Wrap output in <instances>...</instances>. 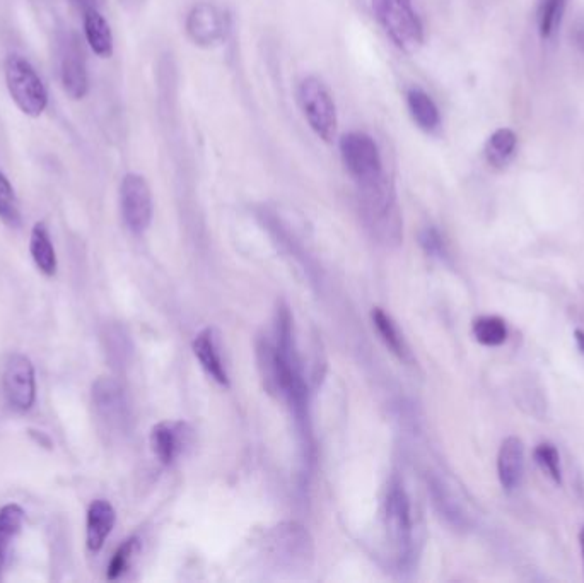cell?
Returning <instances> with one entry per match:
<instances>
[{"label": "cell", "instance_id": "1", "mask_svg": "<svg viewBox=\"0 0 584 583\" xmlns=\"http://www.w3.org/2000/svg\"><path fill=\"white\" fill-rule=\"evenodd\" d=\"M373 12L398 50L414 53L424 43V28L412 0H371Z\"/></svg>", "mask_w": 584, "mask_h": 583}, {"label": "cell", "instance_id": "2", "mask_svg": "<svg viewBox=\"0 0 584 583\" xmlns=\"http://www.w3.org/2000/svg\"><path fill=\"white\" fill-rule=\"evenodd\" d=\"M340 156L359 190L368 189L386 178L380 148L373 137L364 132L345 134L340 139Z\"/></svg>", "mask_w": 584, "mask_h": 583}, {"label": "cell", "instance_id": "3", "mask_svg": "<svg viewBox=\"0 0 584 583\" xmlns=\"http://www.w3.org/2000/svg\"><path fill=\"white\" fill-rule=\"evenodd\" d=\"M298 101L304 118L322 141L332 142L337 136L339 118L332 93L318 77H306L299 84Z\"/></svg>", "mask_w": 584, "mask_h": 583}, {"label": "cell", "instance_id": "4", "mask_svg": "<svg viewBox=\"0 0 584 583\" xmlns=\"http://www.w3.org/2000/svg\"><path fill=\"white\" fill-rule=\"evenodd\" d=\"M6 83L14 103L28 117H40L48 105L45 84L35 67L21 55H11L6 62Z\"/></svg>", "mask_w": 584, "mask_h": 583}, {"label": "cell", "instance_id": "5", "mask_svg": "<svg viewBox=\"0 0 584 583\" xmlns=\"http://www.w3.org/2000/svg\"><path fill=\"white\" fill-rule=\"evenodd\" d=\"M383 513H385L383 517H385L388 539L392 542L398 560L400 563H407L412 556V546H414V524H412L409 496L398 481L388 484Z\"/></svg>", "mask_w": 584, "mask_h": 583}, {"label": "cell", "instance_id": "6", "mask_svg": "<svg viewBox=\"0 0 584 583\" xmlns=\"http://www.w3.org/2000/svg\"><path fill=\"white\" fill-rule=\"evenodd\" d=\"M2 390L16 413H28L36 399L35 368L24 354H11L2 371Z\"/></svg>", "mask_w": 584, "mask_h": 583}, {"label": "cell", "instance_id": "7", "mask_svg": "<svg viewBox=\"0 0 584 583\" xmlns=\"http://www.w3.org/2000/svg\"><path fill=\"white\" fill-rule=\"evenodd\" d=\"M120 206H122L123 221L132 233L141 235L151 226L152 194L146 178L129 173L123 178L120 187Z\"/></svg>", "mask_w": 584, "mask_h": 583}, {"label": "cell", "instance_id": "8", "mask_svg": "<svg viewBox=\"0 0 584 583\" xmlns=\"http://www.w3.org/2000/svg\"><path fill=\"white\" fill-rule=\"evenodd\" d=\"M60 79L65 93L71 96L72 100H82L88 95L86 53L76 33L65 36L60 47Z\"/></svg>", "mask_w": 584, "mask_h": 583}, {"label": "cell", "instance_id": "9", "mask_svg": "<svg viewBox=\"0 0 584 583\" xmlns=\"http://www.w3.org/2000/svg\"><path fill=\"white\" fill-rule=\"evenodd\" d=\"M187 33L197 47H214L226 35V18L216 6L200 2L188 14Z\"/></svg>", "mask_w": 584, "mask_h": 583}, {"label": "cell", "instance_id": "10", "mask_svg": "<svg viewBox=\"0 0 584 583\" xmlns=\"http://www.w3.org/2000/svg\"><path fill=\"white\" fill-rule=\"evenodd\" d=\"M190 430L185 423L163 421L151 431V447L154 455L164 466L173 464L187 447Z\"/></svg>", "mask_w": 584, "mask_h": 583}, {"label": "cell", "instance_id": "11", "mask_svg": "<svg viewBox=\"0 0 584 583\" xmlns=\"http://www.w3.org/2000/svg\"><path fill=\"white\" fill-rule=\"evenodd\" d=\"M274 542V558L279 563H289L292 566L298 561H304L313 554L308 532L298 524H286L275 527L272 534Z\"/></svg>", "mask_w": 584, "mask_h": 583}, {"label": "cell", "instance_id": "12", "mask_svg": "<svg viewBox=\"0 0 584 583\" xmlns=\"http://www.w3.org/2000/svg\"><path fill=\"white\" fill-rule=\"evenodd\" d=\"M525 474V445L518 436H508L497 454V476L508 493L520 488Z\"/></svg>", "mask_w": 584, "mask_h": 583}, {"label": "cell", "instance_id": "13", "mask_svg": "<svg viewBox=\"0 0 584 583\" xmlns=\"http://www.w3.org/2000/svg\"><path fill=\"white\" fill-rule=\"evenodd\" d=\"M93 399L96 409L106 423L122 428L129 419V404L123 394V389L111 378H100L94 383Z\"/></svg>", "mask_w": 584, "mask_h": 583}, {"label": "cell", "instance_id": "14", "mask_svg": "<svg viewBox=\"0 0 584 583\" xmlns=\"http://www.w3.org/2000/svg\"><path fill=\"white\" fill-rule=\"evenodd\" d=\"M193 353L200 361L205 373L214 378L219 385L228 387L229 377L224 361L221 356V346H219V336L216 329H205L193 341Z\"/></svg>", "mask_w": 584, "mask_h": 583}, {"label": "cell", "instance_id": "15", "mask_svg": "<svg viewBox=\"0 0 584 583\" xmlns=\"http://www.w3.org/2000/svg\"><path fill=\"white\" fill-rule=\"evenodd\" d=\"M117 522L115 508L110 501L94 500L88 508L86 519V544L91 553H98L105 546L106 539Z\"/></svg>", "mask_w": 584, "mask_h": 583}, {"label": "cell", "instance_id": "16", "mask_svg": "<svg viewBox=\"0 0 584 583\" xmlns=\"http://www.w3.org/2000/svg\"><path fill=\"white\" fill-rule=\"evenodd\" d=\"M407 106L415 124L424 132H434L441 125V115L433 98L421 88L407 91Z\"/></svg>", "mask_w": 584, "mask_h": 583}, {"label": "cell", "instance_id": "17", "mask_svg": "<svg viewBox=\"0 0 584 583\" xmlns=\"http://www.w3.org/2000/svg\"><path fill=\"white\" fill-rule=\"evenodd\" d=\"M84 33H86L89 47L93 48L96 55H100L103 59L111 57L113 35H111L110 24L101 14L100 9H94V11L84 14Z\"/></svg>", "mask_w": 584, "mask_h": 583}, {"label": "cell", "instance_id": "18", "mask_svg": "<svg viewBox=\"0 0 584 583\" xmlns=\"http://www.w3.org/2000/svg\"><path fill=\"white\" fill-rule=\"evenodd\" d=\"M30 252L40 272H43L48 277L55 276V272H57V255H55V248H53L47 224L36 223L33 226Z\"/></svg>", "mask_w": 584, "mask_h": 583}, {"label": "cell", "instance_id": "19", "mask_svg": "<svg viewBox=\"0 0 584 583\" xmlns=\"http://www.w3.org/2000/svg\"><path fill=\"white\" fill-rule=\"evenodd\" d=\"M24 519L26 513L19 505L11 503L0 508V568L6 563L12 542L16 541V537L23 529Z\"/></svg>", "mask_w": 584, "mask_h": 583}, {"label": "cell", "instance_id": "20", "mask_svg": "<svg viewBox=\"0 0 584 583\" xmlns=\"http://www.w3.org/2000/svg\"><path fill=\"white\" fill-rule=\"evenodd\" d=\"M516 134L511 129H499L489 137L485 144V159L494 168H504L516 151Z\"/></svg>", "mask_w": 584, "mask_h": 583}, {"label": "cell", "instance_id": "21", "mask_svg": "<svg viewBox=\"0 0 584 583\" xmlns=\"http://www.w3.org/2000/svg\"><path fill=\"white\" fill-rule=\"evenodd\" d=\"M472 330H474L475 339L487 348L503 346L508 339V325L503 318L496 315L475 318Z\"/></svg>", "mask_w": 584, "mask_h": 583}, {"label": "cell", "instance_id": "22", "mask_svg": "<svg viewBox=\"0 0 584 583\" xmlns=\"http://www.w3.org/2000/svg\"><path fill=\"white\" fill-rule=\"evenodd\" d=\"M431 489H433L434 500H436L434 503L438 505L439 512L443 513L444 519L455 525V527H460V529L468 527V524H470L468 515L450 489H448V486H444L441 481H434L431 484Z\"/></svg>", "mask_w": 584, "mask_h": 583}, {"label": "cell", "instance_id": "23", "mask_svg": "<svg viewBox=\"0 0 584 583\" xmlns=\"http://www.w3.org/2000/svg\"><path fill=\"white\" fill-rule=\"evenodd\" d=\"M371 317H373L374 327L378 330L381 339L385 341L386 346L392 349L393 353L400 356L402 360H405L407 358V346H405L403 337L400 336L398 327L390 318V315H386L381 308H374Z\"/></svg>", "mask_w": 584, "mask_h": 583}, {"label": "cell", "instance_id": "24", "mask_svg": "<svg viewBox=\"0 0 584 583\" xmlns=\"http://www.w3.org/2000/svg\"><path fill=\"white\" fill-rule=\"evenodd\" d=\"M566 0H540L538 6V33L549 40L554 35L555 30L561 24L562 14H564Z\"/></svg>", "mask_w": 584, "mask_h": 583}, {"label": "cell", "instance_id": "25", "mask_svg": "<svg viewBox=\"0 0 584 583\" xmlns=\"http://www.w3.org/2000/svg\"><path fill=\"white\" fill-rule=\"evenodd\" d=\"M139 551H141V541L137 537H130L123 542L122 546L117 549V553L113 554L110 565H108V572H106L108 580H117V578L122 577L123 573L129 572V568L137 558Z\"/></svg>", "mask_w": 584, "mask_h": 583}, {"label": "cell", "instance_id": "26", "mask_svg": "<svg viewBox=\"0 0 584 583\" xmlns=\"http://www.w3.org/2000/svg\"><path fill=\"white\" fill-rule=\"evenodd\" d=\"M533 459L537 466L554 481L555 484H562L561 455L557 448L549 442L538 443L533 450Z\"/></svg>", "mask_w": 584, "mask_h": 583}, {"label": "cell", "instance_id": "27", "mask_svg": "<svg viewBox=\"0 0 584 583\" xmlns=\"http://www.w3.org/2000/svg\"><path fill=\"white\" fill-rule=\"evenodd\" d=\"M0 219L12 228H18L21 224L18 197L2 171H0Z\"/></svg>", "mask_w": 584, "mask_h": 583}, {"label": "cell", "instance_id": "28", "mask_svg": "<svg viewBox=\"0 0 584 583\" xmlns=\"http://www.w3.org/2000/svg\"><path fill=\"white\" fill-rule=\"evenodd\" d=\"M419 242H421V247L426 250L427 255L441 260L448 257V250H446V243H444L443 236H441V233L434 226H427V228L421 231Z\"/></svg>", "mask_w": 584, "mask_h": 583}, {"label": "cell", "instance_id": "29", "mask_svg": "<svg viewBox=\"0 0 584 583\" xmlns=\"http://www.w3.org/2000/svg\"><path fill=\"white\" fill-rule=\"evenodd\" d=\"M573 42L576 47L584 53V19H578L576 23H574L573 33Z\"/></svg>", "mask_w": 584, "mask_h": 583}, {"label": "cell", "instance_id": "30", "mask_svg": "<svg viewBox=\"0 0 584 583\" xmlns=\"http://www.w3.org/2000/svg\"><path fill=\"white\" fill-rule=\"evenodd\" d=\"M71 4L77 7L82 14H86V12L94 11V9H100L101 0H71Z\"/></svg>", "mask_w": 584, "mask_h": 583}, {"label": "cell", "instance_id": "31", "mask_svg": "<svg viewBox=\"0 0 584 583\" xmlns=\"http://www.w3.org/2000/svg\"><path fill=\"white\" fill-rule=\"evenodd\" d=\"M574 341H576V346H578L579 351L584 354V332L583 330H574Z\"/></svg>", "mask_w": 584, "mask_h": 583}, {"label": "cell", "instance_id": "32", "mask_svg": "<svg viewBox=\"0 0 584 583\" xmlns=\"http://www.w3.org/2000/svg\"><path fill=\"white\" fill-rule=\"evenodd\" d=\"M579 546H581V554H583V568H584V525L579 530Z\"/></svg>", "mask_w": 584, "mask_h": 583}]
</instances>
